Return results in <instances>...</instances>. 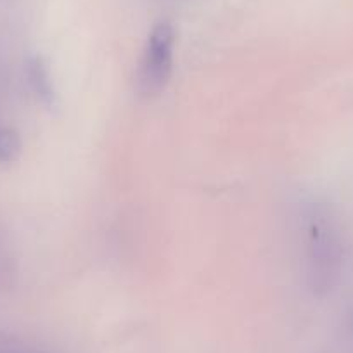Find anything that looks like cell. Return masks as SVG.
<instances>
[{
	"mask_svg": "<svg viewBox=\"0 0 353 353\" xmlns=\"http://www.w3.org/2000/svg\"><path fill=\"white\" fill-rule=\"evenodd\" d=\"M173 49H175V28L168 21L158 23L148 37L137 73V90L141 96L149 99L165 90L172 78Z\"/></svg>",
	"mask_w": 353,
	"mask_h": 353,
	"instance_id": "cell-2",
	"label": "cell"
},
{
	"mask_svg": "<svg viewBox=\"0 0 353 353\" xmlns=\"http://www.w3.org/2000/svg\"><path fill=\"white\" fill-rule=\"evenodd\" d=\"M30 81H32L35 92L46 101L52 99V81H50L49 71H47L46 64L40 59H33L30 63Z\"/></svg>",
	"mask_w": 353,
	"mask_h": 353,
	"instance_id": "cell-3",
	"label": "cell"
},
{
	"mask_svg": "<svg viewBox=\"0 0 353 353\" xmlns=\"http://www.w3.org/2000/svg\"><path fill=\"white\" fill-rule=\"evenodd\" d=\"M345 265V244L332 216L315 210L307 234V276L312 290L324 294L336 286Z\"/></svg>",
	"mask_w": 353,
	"mask_h": 353,
	"instance_id": "cell-1",
	"label": "cell"
},
{
	"mask_svg": "<svg viewBox=\"0 0 353 353\" xmlns=\"http://www.w3.org/2000/svg\"><path fill=\"white\" fill-rule=\"evenodd\" d=\"M21 152V139L12 128H0V163L14 161Z\"/></svg>",
	"mask_w": 353,
	"mask_h": 353,
	"instance_id": "cell-4",
	"label": "cell"
}]
</instances>
